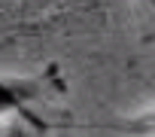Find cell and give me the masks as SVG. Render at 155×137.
<instances>
[{"mask_svg": "<svg viewBox=\"0 0 155 137\" xmlns=\"http://www.w3.org/2000/svg\"><path fill=\"white\" fill-rule=\"evenodd\" d=\"M40 95V82L34 79H12V76H0V116L6 113H25L28 104Z\"/></svg>", "mask_w": 155, "mask_h": 137, "instance_id": "cell-1", "label": "cell"}, {"mask_svg": "<svg viewBox=\"0 0 155 137\" xmlns=\"http://www.w3.org/2000/svg\"><path fill=\"white\" fill-rule=\"evenodd\" d=\"M110 128L116 134H122V137H155V107L131 113V116H122V119L110 122Z\"/></svg>", "mask_w": 155, "mask_h": 137, "instance_id": "cell-2", "label": "cell"}, {"mask_svg": "<svg viewBox=\"0 0 155 137\" xmlns=\"http://www.w3.org/2000/svg\"><path fill=\"white\" fill-rule=\"evenodd\" d=\"M0 137H37V134H34V131H31L28 125H21V122H15V125H9V128H6L3 134H0Z\"/></svg>", "mask_w": 155, "mask_h": 137, "instance_id": "cell-3", "label": "cell"}, {"mask_svg": "<svg viewBox=\"0 0 155 137\" xmlns=\"http://www.w3.org/2000/svg\"><path fill=\"white\" fill-rule=\"evenodd\" d=\"M137 3H140L143 9H149V12H155V0H137Z\"/></svg>", "mask_w": 155, "mask_h": 137, "instance_id": "cell-4", "label": "cell"}]
</instances>
